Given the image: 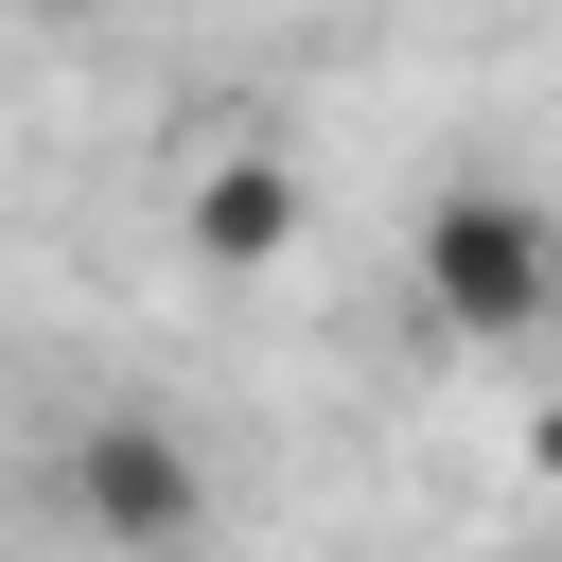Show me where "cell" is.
<instances>
[{"instance_id": "cell-3", "label": "cell", "mask_w": 562, "mask_h": 562, "mask_svg": "<svg viewBox=\"0 0 562 562\" xmlns=\"http://www.w3.org/2000/svg\"><path fill=\"white\" fill-rule=\"evenodd\" d=\"M281 246H299V158H281V140H211V158H193V263L246 281V263H281Z\"/></svg>"}, {"instance_id": "cell-2", "label": "cell", "mask_w": 562, "mask_h": 562, "mask_svg": "<svg viewBox=\"0 0 562 562\" xmlns=\"http://www.w3.org/2000/svg\"><path fill=\"white\" fill-rule=\"evenodd\" d=\"M70 509H88L105 562H193V544H211V457H193V422L105 404V422L70 439Z\"/></svg>"}, {"instance_id": "cell-1", "label": "cell", "mask_w": 562, "mask_h": 562, "mask_svg": "<svg viewBox=\"0 0 562 562\" xmlns=\"http://www.w3.org/2000/svg\"><path fill=\"white\" fill-rule=\"evenodd\" d=\"M422 316L439 334H544L562 316V211L509 176H457L422 211Z\"/></svg>"}]
</instances>
